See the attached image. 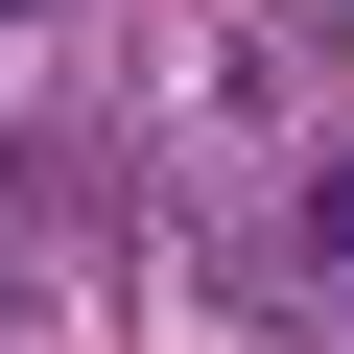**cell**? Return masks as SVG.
<instances>
[{"label":"cell","mask_w":354,"mask_h":354,"mask_svg":"<svg viewBox=\"0 0 354 354\" xmlns=\"http://www.w3.org/2000/svg\"><path fill=\"white\" fill-rule=\"evenodd\" d=\"M307 260H354V142H330V165H307Z\"/></svg>","instance_id":"cell-1"},{"label":"cell","mask_w":354,"mask_h":354,"mask_svg":"<svg viewBox=\"0 0 354 354\" xmlns=\"http://www.w3.org/2000/svg\"><path fill=\"white\" fill-rule=\"evenodd\" d=\"M0 24H24V0H0Z\"/></svg>","instance_id":"cell-2"}]
</instances>
